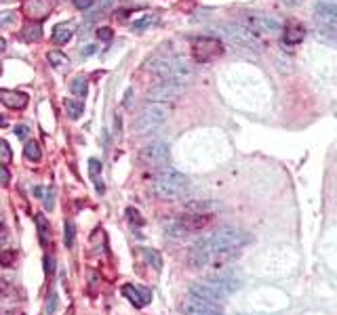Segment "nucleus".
<instances>
[{
    "label": "nucleus",
    "instance_id": "1",
    "mask_svg": "<svg viewBox=\"0 0 337 315\" xmlns=\"http://www.w3.org/2000/svg\"><path fill=\"white\" fill-rule=\"evenodd\" d=\"M249 242V235L238 231L236 227H222L213 233L200 238L190 250V265L194 269H205L207 265L222 263L236 256V252L242 248V244Z\"/></svg>",
    "mask_w": 337,
    "mask_h": 315
},
{
    "label": "nucleus",
    "instance_id": "2",
    "mask_svg": "<svg viewBox=\"0 0 337 315\" xmlns=\"http://www.w3.org/2000/svg\"><path fill=\"white\" fill-rule=\"evenodd\" d=\"M190 189V179H187L184 172L173 170V168H164L158 172V177L154 181V191L158 198L173 202L184 198L186 191Z\"/></svg>",
    "mask_w": 337,
    "mask_h": 315
},
{
    "label": "nucleus",
    "instance_id": "3",
    "mask_svg": "<svg viewBox=\"0 0 337 315\" xmlns=\"http://www.w3.org/2000/svg\"><path fill=\"white\" fill-rule=\"evenodd\" d=\"M169 114H171V109L167 103H148L142 109V114L137 116L135 124H133V132H135L137 137L152 135V132H156L169 120Z\"/></svg>",
    "mask_w": 337,
    "mask_h": 315
},
{
    "label": "nucleus",
    "instance_id": "4",
    "mask_svg": "<svg viewBox=\"0 0 337 315\" xmlns=\"http://www.w3.org/2000/svg\"><path fill=\"white\" fill-rule=\"evenodd\" d=\"M314 26L323 38L337 42V2L318 0L314 6Z\"/></svg>",
    "mask_w": 337,
    "mask_h": 315
},
{
    "label": "nucleus",
    "instance_id": "5",
    "mask_svg": "<svg viewBox=\"0 0 337 315\" xmlns=\"http://www.w3.org/2000/svg\"><path fill=\"white\" fill-rule=\"evenodd\" d=\"M194 65L190 63V59L182 57V55H175V57H169V65H167V72H164L162 80H169L173 84H179V86H190L194 82Z\"/></svg>",
    "mask_w": 337,
    "mask_h": 315
},
{
    "label": "nucleus",
    "instance_id": "6",
    "mask_svg": "<svg viewBox=\"0 0 337 315\" xmlns=\"http://www.w3.org/2000/svg\"><path fill=\"white\" fill-rule=\"evenodd\" d=\"M224 55V42L213 36H198L192 42V59L196 63H209Z\"/></svg>",
    "mask_w": 337,
    "mask_h": 315
},
{
    "label": "nucleus",
    "instance_id": "7",
    "mask_svg": "<svg viewBox=\"0 0 337 315\" xmlns=\"http://www.w3.org/2000/svg\"><path fill=\"white\" fill-rule=\"evenodd\" d=\"M219 32L228 38L232 44L242 46V49H257L260 40H257V34L253 30H249L247 26H238V23H225V26L219 28Z\"/></svg>",
    "mask_w": 337,
    "mask_h": 315
},
{
    "label": "nucleus",
    "instance_id": "8",
    "mask_svg": "<svg viewBox=\"0 0 337 315\" xmlns=\"http://www.w3.org/2000/svg\"><path fill=\"white\" fill-rule=\"evenodd\" d=\"M142 160L146 166L156 168V170H164L169 166V160H171V152H169V145L164 141H152L142 149Z\"/></svg>",
    "mask_w": 337,
    "mask_h": 315
},
{
    "label": "nucleus",
    "instance_id": "9",
    "mask_svg": "<svg viewBox=\"0 0 337 315\" xmlns=\"http://www.w3.org/2000/svg\"><path fill=\"white\" fill-rule=\"evenodd\" d=\"M184 93H186V86H179V84H173L169 80H162L160 84H156V86H152V89L148 91L146 99H148V103H171V101L182 97Z\"/></svg>",
    "mask_w": 337,
    "mask_h": 315
},
{
    "label": "nucleus",
    "instance_id": "10",
    "mask_svg": "<svg viewBox=\"0 0 337 315\" xmlns=\"http://www.w3.org/2000/svg\"><path fill=\"white\" fill-rule=\"evenodd\" d=\"M245 26L249 30H253L255 34H276V32H283V23L274 17H268V15H247Z\"/></svg>",
    "mask_w": 337,
    "mask_h": 315
},
{
    "label": "nucleus",
    "instance_id": "11",
    "mask_svg": "<svg viewBox=\"0 0 337 315\" xmlns=\"http://www.w3.org/2000/svg\"><path fill=\"white\" fill-rule=\"evenodd\" d=\"M182 311H184V315H222L224 307L217 303L202 301V298L190 294V298L182 305Z\"/></svg>",
    "mask_w": 337,
    "mask_h": 315
},
{
    "label": "nucleus",
    "instance_id": "12",
    "mask_svg": "<svg viewBox=\"0 0 337 315\" xmlns=\"http://www.w3.org/2000/svg\"><path fill=\"white\" fill-rule=\"evenodd\" d=\"M177 220H179V225H182L187 233L194 235V233H198V231H202V229H207V227H209L211 223H213V215H200V212H186V215H182Z\"/></svg>",
    "mask_w": 337,
    "mask_h": 315
},
{
    "label": "nucleus",
    "instance_id": "13",
    "mask_svg": "<svg viewBox=\"0 0 337 315\" xmlns=\"http://www.w3.org/2000/svg\"><path fill=\"white\" fill-rule=\"evenodd\" d=\"M207 284H209V286H213L215 290H219L224 296H228V294H232L234 290L240 286V280L234 273H230V271H222L217 275H211V278L207 280Z\"/></svg>",
    "mask_w": 337,
    "mask_h": 315
},
{
    "label": "nucleus",
    "instance_id": "14",
    "mask_svg": "<svg viewBox=\"0 0 337 315\" xmlns=\"http://www.w3.org/2000/svg\"><path fill=\"white\" fill-rule=\"evenodd\" d=\"M122 296H127L135 307H146L148 303L152 301V292H150V290L144 288V286H131V284L122 286Z\"/></svg>",
    "mask_w": 337,
    "mask_h": 315
},
{
    "label": "nucleus",
    "instance_id": "15",
    "mask_svg": "<svg viewBox=\"0 0 337 315\" xmlns=\"http://www.w3.org/2000/svg\"><path fill=\"white\" fill-rule=\"evenodd\" d=\"M190 294H192V296L202 298V301L217 303V305H222V301L225 298L222 292H219V290H215L213 286H209L207 282H205V284H194V286L190 288Z\"/></svg>",
    "mask_w": 337,
    "mask_h": 315
},
{
    "label": "nucleus",
    "instance_id": "16",
    "mask_svg": "<svg viewBox=\"0 0 337 315\" xmlns=\"http://www.w3.org/2000/svg\"><path fill=\"white\" fill-rule=\"evenodd\" d=\"M23 13L32 19H44L51 13V0H28L23 4Z\"/></svg>",
    "mask_w": 337,
    "mask_h": 315
},
{
    "label": "nucleus",
    "instance_id": "17",
    "mask_svg": "<svg viewBox=\"0 0 337 315\" xmlns=\"http://www.w3.org/2000/svg\"><path fill=\"white\" fill-rule=\"evenodd\" d=\"M0 101H2L6 107H11V109H21V107L28 105V94L2 89V91H0Z\"/></svg>",
    "mask_w": 337,
    "mask_h": 315
},
{
    "label": "nucleus",
    "instance_id": "18",
    "mask_svg": "<svg viewBox=\"0 0 337 315\" xmlns=\"http://www.w3.org/2000/svg\"><path fill=\"white\" fill-rule=\"evenodd\" d=\"M283 34H285V42L297 44V42H301V40H303L305 30H303L301 23H297V21H289L287 26L283 28Z\"/></svg>",
    "mask_w": 337,
    "mask_h": 315
},
{
    "label": "nucleus",
    "instance_id": "19",
    "mask_svg": "<svg viewBox=\"0 0 337 315\" xmlns=\"http://www.w3.org/2000/svg\"><path fill=\"white\" fill-rule=\"evenodd\" d=\"M222 210L219 202H187L186 212H200V215H213V212Z\"/></svg>",
    "mask_w": 337,
    "mask_h": 315
},
{
    "label": "nucleus",
    "instance_id": "20",
    "mask_svg": "<svg viewBox=\"0 0 337 315\" xmlns=\"http://www.w3.org/2000/svg\"><path fill=\"white\" fill-rule=\"evenodd\" d=\"M74 34V26L72 23H57L53 28V42L55 44H66Z\"/></svg>",
    "mask_w": 337,
    "mask_h": 315
},
{
    "label": "nucleus",
    "instance_id": "21",
    "mask_svg": "<svg viewBox=\"0 0 337 315\" xmlns=\"http://www.w3.org/2000/svg\"><path fill=\"white\" fill-rule=\"evenodd\" d=\"M164 235H167L169 240H186L190 238V233H187L182 225H179V220H169L167 225H164Z\"/></svg>",
    "mask_w": 337,
    "mask_h": 315
},
{
    "label": "nucleus",
    "instance_id": "22",
    "mask_svg": "<svg viewBox=\"0 0 337 315\" xmlns=\"http://www.w3.org/2000/svg\"><path fill=\"white\" fill-rule=\"evenodd\" d=\"M34 220H36L38 235H40V244H42V246H46V244L51 242V223L44 219V215H36Z\"/></svg>",
    "mask_w": 337,
    "mask_h": 315
},
{
    "label": "nucleus",
    "instance_id": "23",
    "mask_svg": "<svg viewBox=\"0 0 337 315\" xmlns=\"http://www.w3.org/2000/svg\"><path fill=\"white\" fill-rule=\"evenodd\" d=\"M23 40H28V42H38L42 38V28H40V23H28L26 28H23Z\"/></svg>",
    "mask_w": 337,
    "mask_h": 315
},
{
    "label": "nucleus",
    "instance_id": "24",
    "mask_svg": "<svg viewBox=\"0 0 337 315\" xmlns=\"http://www.w3.org/2000/svg\"><path fill=\"white\" fill-rule=\"evenodd\" d=\"M70 91H72V94H76V97H87L89 93V82L84 76H76L72 84H70Z\"/></svg>",
    "mask_w": 337,
    "mask_h": 315
},
{
    "label": "nucleus",
    "instance_id": "25",
    "mask_svg": "<svg viewBox=\"0 0 337 315\" xmlns=\"http://www.w3.org/2000/svg\"><path fill=\"white\" fill-rule=\"evenodd\" d=\"M89 172H91V177H93V181H95V185H97V193H104V181H99L101 162L97 160V158H91L89 160Z\"/></svg>",
    "mask_w": 337,
    "mask_h": 315
},
{
    "label": "nucleus",
    "instance_id": "26",
    "mask_svg": "<svg viewBox=\"0 0 337 315\" xmlns=\"http://www.w3.org/2000/svg\"><path fill=\"white\" fill-rule=\"evenodd\" d=\"M23 156H26V160H30V162H40V158H42L40 145H38L36 141H28L26 149H23Z\"/></svg>",
    "mask_w": 337,
    "mask_h": 315
},
{
    "label": "nucleus",
    "instance_id": "27",
    "mask_svg": "<svg viewBox=\"0 0 337 315\" xmlns=\"http://www.w3.org/2000/svg\"><path fill=\"white\" fill-rule=\"evenodd\" d=\"M66 112H68V116L72 118V120H78V118L82 116V112H84V103L82 101H76V99H68L66 101Z\"/></svg>",
    "mask_w": 337,
    "mask_h": 315
},
{
    "label": "nucleus",
    "instance_id": "28",
    "mask_svg": "<svg viewBox=\"0 0 337 315\" xmlns=\"http://www.w3.org/2000/svg\"><path fill=\"white\" fill-rule=\"evenodd\" d=\"M49 61H51V65L57 67V69H68L70 67V59L61 51H49Z\"/></svg>",
    "mask_w": 337,
    "mask_h": 315
},
{
    "label": "nucleus",
    "instance_id": "29",
    "mask_svg": "<svg viewBox=\"0 0 337 315\" xmlns=\"http://www.w3.org/2000/svg\"><path fill=\"white\" fill-rule=\"evenodd\" d=\"M142 254H144V258H146V261L154 267L156 271H160V269H162V258H160V254H158L156 250H152V248H144V250H142Z\"/></svg>",
    "mask_w": 337,
    "mask_h": 315
},
{
    "label": "nucleus",
    "instance_id": "30",
    "mask_svg": "<svg viewBox=\"0 0 337 315\" xmlns=\"http://www.w3.org/2000/svg\"><path fill=\"white\" fill-rule=\"evenodd\" d=\"M154 23H156V15H144L142 19H137L133 23V32H139V34H142V32H146L148 28H152Z\"/></svg>",
    "mask_w": 337,
    "mask_h": 315
},
{
    "label": "nucleus",
    "instance_id": "31",
    "mask_svg": "<svg viewBox=\"0 0 337 315\" xmlns=\"http://www.w3.org/2000/svg\"><path fill=\"white\" fill-rule=\"evenodd\" d=\"M64 244L68 248L74 246V223L72 220H66L64 223Z\"/></svg>",
    "mask_w": 337,
    "mask_h": 315
},
{
    "label": "nucleus",
    "instance_id": "32",
    "mask_svg": "<svg viewBox=\"0 0 337 315\" xmlns=\"http://www.w3.org/2000/svg\"><path fill=\"white\" fill-rule=\"evenodd\" d=\"M57 303H59V298H57V292H51V296H49V301H46V315H53L55 311H57Z\"/></svg>",
    "mask_w": 337,
    "mask_h": 315
},
{
    "label": "nucleus",
    "instance_id": "33",
    "mask_svg": "<svg viewBox=\"0 0 337 315\" xmlns=\"http://www.w3.org/2000/svg\"><path fill=\"white\" fill-rule=\"evenodd\" d=\"M11 160V147L6 141L0 139V162H9Z\"/></svg>",
    "mask_w": 337,
    "mask_h": 315
},
{
    "label": "nucleus",
    "instance_id": "34",
    "mask_svg": "<svg viewBox=\"0 0 337 315\" xmlns=\"http://www.w3.org/2000/svg\"><path fill=\"white\" fill-rule=\"evenodd\" d=\"M53 206H55V189L49 187L44 195V210H53Z\"/></svg>",
    "mask_w": 337,
    "mask_h": 315
},
{
    "label": "nucleus",
    "instance_id": "35",
    "mask_svg": "<svg viewBox=\"0 0 337 315\" xmlns=\"http://www.w3.org/2000/svg\"><path fill=\"white\" fill-rule=\"evenodd\" d=\"M13 21H15V13H13V11L0 13V28H6V26H11Z\"/></svg>",
    "mask_w": 337,
    "mask_h": 315
},
{
    "label": "nucleus",
    "instance_id": "36",
    "mask_svg": "<svg viewBox=\"0 0 337 315\" xmlns=\"http://www.w3.org/2000/svg\"><path fill=\"white\" fill-rule=\"evenodd\" d=\"M112 34H114V32H112V28H99L97 30V38H99V40H112Z\"/></svg>",
    "mask_w": 337,
    "mask_h": 315
},
{
    "label": "nucleus",
    "instance_id": "37",
    "mask_svg": "<svg viewBox=\"0 0 337 315\" xmlns=\"http://www.w3.org/2000/svg\"><path fill=\"white\" fill-rule=\"evenodd\" d=\"M93 4H95V0H74V6H76V9H80V11L91 9Z\"/></svg>",
    "mask_w": 337,
    "mask_h": 315
},
{
    "label": "nucleus",
    "instance_id": "38",
    "mask_svg": "<svg viewBox=\"0 0 337 315\" xmlns=\"http://www.w3.org/2000/svg\"><path fill=\"white\" fill-rule=\"evenodd\" d=\"M15 135H17V139H28L30 128L26 124H19V126H15Z\"/></svg>",
    "mask_w": 337,
    "mask_h": 315
},
{
    "label": "nucleus",
    "instance_id": "39",
    "mask_svg": "<svg viewBox=\"0 0 337 315\" xmlns=\"http://www.w3.org/2000/svg\"><path fill=\"white\" fill-rule=\"evenodd\" d=\"M127 217H129V220H131V223H139V225H142V215H139L137 210L129 208V210H127Z\"/></svg>",
    "mask_w": 337,
    "mask_h": 315
},
{
    "label": "nucleus",
    "instance_id": "40",
    "mask_svg": "<svg viewBox=\"0 0 337 315\" xmlns=\"http://www.w3.org/2000/svg\"><path fill=\"white\" fill-rule=\"evenodd\" d=\"M13 258H15V252H13V250H6L4 254L0 256V265H11Z\"/></svg>",
    "mask_w": 337,
    "mask_h": 315
},
{
    "label": "nucleus",
    "instance_id": "41",
    "mask_svg": "<svg viewBox=\"0 0 337 315\" xmlns=\"http://www.w3.org/2000/svg\"><path fill=\"white\" fill-rule=\"evenodd\" d=\"M9 181H11V175H9V170L0 166V185H9Z\"/></svg>",
    "mask_w": 337,
    "mask_h": 315
},
{
    "label": "nucleus",
    "instance_id": "42",
    "mask_svg": "<svg viewBox=\"0 0 337 315\" xmlns=\"http://www.w3.org/2000/svg\"><path fill=\"white\" fill-rule=\"evenodd\" d=\"M124 107L127 109L133 107V89H127V93H124Z\"/></svg>",
    "mask_w": 337,
    "mask_h": 315
},
{
    "label": "nucleus",
    "instance_id": "43",
    "mask_svg": "<svg viewBox=\"0 0 337 315\" xmlns=\"http://www.w3.org/2000/svg\"><path fill=\"white\" fill-rule=\"evenodd\" d=\"M53 267H55V261H53V258H51V256H44V271H46V273H53V271H55Z\"/></svg>",
    "mask_w": 337,
    "mask_h": 315
},
{
    "label": "nucleus",
    "instance_id": "44",
    "mask_svg": "<svg viewBox=\"0 0 337 315\" xmlns=\"http://www.w3.org/2000/svg\"><path fill=\"white\" fill-rule=\"evenodd\" d=\"M95 51H97V49H95V46H93V44H89V46H87V49H84V51H82V57H91V55H95Z\"/></svg>",
    "mask_w": 337,
    "mask_h": 315
},
{
    "label": "nucleus",
    "instance_id": "45",
    "mask_svg": "<svg viewBox=\"0 0 337 315\" xmlns=\"http://www.w3.org/2000/svg\"><path fill=\"white\" fill-rule=\"evenodd\" d=\"M280 2L287 6H297V4H301V0H280Z\"/></svg>",
    "mask_w": 337,
    "mask_h": 315
},
{
    "label": "nucleus",
    "instance_id": "46",
    "mask_svg": "<svg viewBox=\"0 0 337 315\" xmlns=\"http://www.w3.org/2000/svg\"><path fill=\"white\" fill-rule=\"evenodd\" d=\"M4 242H6V233H4V231H0V246H2Z\"/></svg>",
    "mask_w": 337,
    "mask_h": 315
},
{
    "label": "nucleus",
    "instance_id": "47",
    "mask_svg": "<svg viewBox=\"0 0 337 315\" xmlns=\"http://www.w3.org/2000/svg\"><path fill=\"white\" fill-rule=\"evenodd\" d=\"M4 49H6V42H4V40H2V38H0V53H2V51H4Z\"/></svg>",
    "mask_w": 337,
    "mask_h": 315
},
{
    "label": "nucleus",
    "instance_id": "48",
    "mask_svg": "<svg viewBox=\"0 0 337 315\" xmlns=\"http://www.w3.org/2000/svg\"><path fill=\"white\" fill-rule=\"evenodd\" d=\"M0 126H6V120H4V116H0Z\"/></svg>",
    "mask_w": 337,
    "mask_h": 315
},
{
    "label": "nucleus",
    "instance_id": "49",
    "mask_svg": "<svg viewBox=\"0 0 337 315\" xmlns=\"http://www.w3.org/2000/svg\"><path fill=\"white\" fill-rule=\"evenodd\" d=\"M325 2H337V0H325Z\"/></svg>",
    "mask_w": 337,
    "mask_h": 315
},
{
    "label": "nucleus",
    "instance_id": "50",
    "mask_svg": "<svg viewBox=\"0 0 337 315\" xmlns=\"http://www.w3.org/2000/svg\"><path fill=\"white\" fill-rule=\"evenodd\" d=\"M0 223H2V215H0Z\"/></svg>",
    "mask_w": 337,
    "mask_h": 315
},
{
    "label": "nucleus",
    "instance_id": "51",
    "mask_svg": "<svg viewBox=\"0 0 337 315\" xmlns=\"http://www.w3.org/2000/svg\"><path fill=\"white\" fill-rule=\"evenodd\" d=\"M0 315H2V307H0Z\"/></svg>",
    "mask_w": 337,
    "mask_h": 315
}]
</instances>
